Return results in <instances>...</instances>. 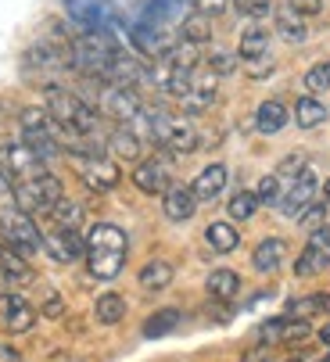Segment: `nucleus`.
<instances>
[{
  "label": "nucleus",
  "instance_id": "nucleus-9",
  "mask_svg": "<svg viewBox=\"0 0 330 362\" xmlns=\"http://www.w3.org/2000/svg\"><path fill=\"white\" fill-rule=\"evenodd\" d=\"M65 11L72 22L83 25V33L93 29H112L119 22V8L115 0H65Z\"/></svg>",
  "mask_w": 330,
  "mask_h": 362
},
{
  "label": "nucleus",
  "instance_id": "nucleus-10",
  "mask_svg": "<svg viewBox=\"0 0 330 362\" xmlns=\"http://www.w3.org/2000/svg\"><path fill=\"white\" fill-rule=\"evenodd\" d=\"M323 269H330V230L326 226L312 230V237L305 240L298 262H295V276H316Z\"/></svg>",
  "mask_w": 330,
  "mask_h": 362
},
{
  "label": "nucleus",
  "instance_id": "nucleus-1",
  "mask_svg": "<svg viewBox=\"0 0 330 362\" xmlns=\"http://www.w3.org/2000/svg\"><path fill=\"white\" fill-rule=\"evenodd\" d=\"M126 255H130V244L119 226L97 223L86 233V269L93 280H115L126 266Z\"/></svg>",
  "mask_w": 330,
  "mask_h": 362
},
{
  "label": "nucleus",
  "instance_id": "nucleus-19",
  "mask_svg": "<svg viewBox=\"0 0 330 362\" xmlns=\"http://www.w3.org/2000/svg\"><path fill=\"white\" fill-rule=\"evenodd\" d=\"M284 258H288V244H284L280 237H266V240H258V247L251 251V266L269 276V273H277V269L284 266Z\"/></svg>",
  "mask_w": 330,
  "mask_h": 362
},
{
  "label": "nucleus",
  "instance_id": "nucleus-35",
  "mask_svg": "<svg viewBox=\"0 0 330 362\" xmlns=\"http://www.w3.org/2000/svg\"><path fill=\"white\" fill-rule=\"evenodd\" d=\"M305 169H309V154H305V151H295V154H288V158L277 165V180L288 187V183H295Z\"/></svg>",
  "mask_w": 330,
  "mask_h": 362
},
{
  "label": "nucleus",
  "instance_id": "nucleus-13",
  "mask_svg": "<svg viewBox=\"0 0 330 362\" xmlns=\"http://www.w3.org/2000/svg\"><path fill=\"white\" fill-rule=\"evenodd\" d=\"M0 323H4L11 334H25L36 323V308L22 298V294H0Z\"/></svg>",
  "mask_w": 330,
  "mask_h": 362
},
{
  "label": "nucleus",
  "instance_id": "nucleus-2",
  "mask_svg": "<svg viewBox=\"0 0 330 362\" xmlns=\"http://www.w3.org/2000/svg\"><path fill=\"white\" fill-rule=\"evenodd\" d=\"M47 112H50L54 122L72 126V129L90 133V136H101V112H97V105H90L86 97H79L72 90L50 86L47 90Z\"/></svg>",
  "mask_w": 330,
  "mask_h": 362
},
{
  "label": "nucleus",
  "instance_id": "nucleus-47",
  "mask_svg": "<svg viewBox=\"0 0 330 362\" xmlns=\"http://www.w3.org/2000/svg\"><path fill=\"white\" fill-rule=\"evenodd\" d=\"M62 308H65V305H62L58 294H47V305H43V313H47V316H62Z\"/></svg>",
  "mask_w": 330,
  "mask_h": 362
},
{
  "label": "nucleus",
  "instance_id": "nucleus-48",
  "mask_svg": "<svg viewBox=\"0 0 330 362\" xmlns=\"http://www.w3.org/2000/svg\"><path fill=\"white\" fill-rule=\"evenodd\" d=\"M0 362H22V351L11 344H0Z\"/></svg>",
  "mask_w": 330,
  "mask_h": 362
},
{
  "label": "nucleus",
  "instance_id": "nucleus-26",
  "mask_svg": "<svg viewBox=\"0 0 330 362\" xmlns=\"http://www.w3.org/2000/svg\"><path fill=\"white\" fill-rule=\"evenodd\" d=\"M93 313H97V323L115 327V323H123V320H126V298H123V294H115V291H108V294H101V298H97Z\"/></svg>",
  "mask_w": 330,
  "mask_h": 362
},
{
  "label": "nucleus",
  "instance_id": "nucleus-5",
  "mask_svg": "<svg viewBox=\"0 0 330 362\" xmlns=\"http://www.w3.org/2000/svg\"><path fill=\"white\" fill-rule=\"evenodd\" d=\"M69 162H72L76 176L83 180V187H90V190H97V194L115 190L119 180H123L119 162L108 158V154H69Z\"/></svg>",
  "mask_w": 330,
  "mask_h": 362
},
{
  "label": "nucleus",
  "instance_id": "nucleus-25",
  "mask_svg": "<svg viewBox=\"0 0 330 362\" xmlns=\"http://www.w3.org/2000/svg\"><path fill=\"white\" fill-rule=\"evenodd\" d=\"M205 291H208V298H215V301H230V298L241 291V276H237L234 269H212L208 280H205Z\"/></svg>",
  "mask_w": 330,
  "mask_h": 362
},
{
  "label": "nucleus",
  "instance_id": "nucleus-24",
  "mask_svg": "<svg viewBox=\"0 0 330 362\" xmlns=\"http://www.w3.org/2000/svg\"><path fill=\"white\" fill-rule=\"evenodd\" d=\"M255 126L262 133H280L288 126V105H284V100H277V97L262 100L258 112H255Z\"/></svg>",
  "mask_w": 330,
  "mask_h": 362
},
{
  "label": "nucleus",
  "instance_id": "nucleus-33",
  "mask_svg": "<svg viewBox=\"0 0 330 362\" xmlns=\"http://www.w3.org/2000/svg\"><path fill=\"white\" fill-rule=\"evenodd\" d=\"M205 240H208V247L219 251V255H227V251H234V247L241 244V237H237V230H234L230 223H212V226L205 230Z\"/></svg>",
  "mask_w": 330,
  "mask_h": 362
},
{
  "label": "nucleus",
  "instance_id": "nucleus-37",
  "mask_svg": "<svg viewBox=\"0 0 330 362\" xmlns=\"http://www.w3.org/2000/svg\"><path fill=\"white\" fill-rule=\"evenodd\" d=\"M255 197H258V204H280V197H284V183L277 180V173H269V176L258 180Z\"/></svg>",
  "mask_w": 330,
  "mask_h": 362
},
{
  "label": "nucleus",
  "instance_id": "nucleus-42",
  "mask_svg": "<svg viewBox=\"0 0 330 362\" xmlns=\"http://www.w3.org/2000/svg\"><path fill=\"white\" fill-rule=\"evenodd\" d=\"M194 4H198V11L201 15H223V11H230V4H234V0H194Z\"/></svg>",
  "mask_w": 330,
  "mask_h": 362
},
{
  "label": "nucleus",
  "instance_id": "nucleus-44",
  "mask_svg": "<svg viewBox=\"0 0 330 362\" xmlns=\"http://www.w3.org/2000/svg\"><path fill=\"white\" fill-rule=\"evenodd\" d=\"M241 362H273V344H255L241 355Z\"/></svg>",
  "mask_w": 330,
  "mask_h": 362
},
{
  "label": "nucleus",
  "instance_id": "nucleus-51",
  "mask_svg": "<svg viewBox=\"0 0 330 362\" xmlns=\"http://www.w3.org/2000/svg\"><path fill=\"white\" fill-rule=\"evenodd\" d=\"M323 194H326V201H330V180H326V183H323Z\"/></svg>",
  "mask_w": 330,
  "mask_h": 362
},
{
  "label": "nucleus",
  "instance_id": "nucleus-43",
  "mask_svg": "<svg viewBox=\"0 0 330 362\" xmlns=\"http://www.w3.org/2000/svg\"><path fill=\"white\" fill-rule=\"evenodd\" d=\"M11 190H15V183L8 180V173H4V169H0V212H4V209H15Z\"/></svg>",
  "mask_w": 330,
  "mask_h": 362
},
{
  "label": "nucleus",
  "instance_id": "nucleus-39",
  "mask_svg": "<svg viewBox=\"0 0 330 362\" xmlns=\"http://www.w3.org/2000/svg\"><path fill=\"white\" fill-rule=\"evenodd\" d=\"M305 86H309L312 93H326V90H330V65H326V62H316V65L305 72Z\"/></svg>",
  "mask_w": 330,
  "mask_h": 362
},
{
  "label": "nucleus",
  "instance_id": "nucleus-12",
  "mask_svg": "<svg viewBox=\"0 0 330 362\" xmlns=\"http://www.w3.org/2000/svg\"><path fill=\"white\" fill-rule=\"evenodd\" d=\"M312 197H316V176H312V169H305L295 183H288V187H284L280 212H284L288 219H302V212L312 204Z\"/></svg>",
  "mask_w": 330,
  "mask_h": 362
},
{
  "label": "nucleus",
  "instance_id": "nucleus-49",
  "mask_svg": "<svg viewBox=\"0 0 330 362\" xmlns=\"http://www.w3.org/2000/svg\"><path fill=\"white\" fill-rule=\"evenodd\" d=\"M319 341H323V344H326V348H330V323H326V327H323V330H319Z\"/></svg>",
  "mask_w": 330,
  "mask_h": 362
},
{
  "label": "nucleus",
  "instance_id": "nucleus-3",
  "mask_svg": "<svg viewBox=\"0 0 330 362\" xmlns=\"http://www.w3.org/2000/svg\"><path fill=\"white\" fill-rule=\"evenodd\" d=\"M22 140L40 154L43 162H50V158H58V154H65L62 136H58V122L50 119L47 108H25V112H22Z\"/></svg>",
  "mask_w": 330,
  "mask_h": 362
},
{
  "label": "nucleus",
  "instance_id": "nucleus-17",
  "mask_svg": "<svg viewBox=\"0 0 330 362\" xmlns=\"http://www.w3.org/2000/svg\"><path fill=\"white\" fill-rule=\"evenodd\" d=\"M130 40H133V47H137V50H144L147 58H161L165 50L173 47V40L165 36V29H161V25H154V22H147V18L130 25Z\"/></svg>",
  "mask_w": 330,
  "mask_h": 362
},
{
  "label": "nucleus",
  "instance_id": "nucleus-23",
  "mask_svg": "<svg viewBox=\"0 0 330 362\" xmlns=\"http://www.w3.org/2000/svg\"><path fill=\"white\" fill-rule=\"evenodd\" d=\"M319 313H330V291L295 298V301H288V308H284L288 320H309V316H319Z\"/></svg>",
  "mask_w": 330,
  "mask_h": 362
},
{
  "label": "nucleus",
  "instance_id": "nucleus-4",
  "mask_svg": "<svg viewBox=\"0 0 330 362\" xmlns=\"http://www.w3.org/2000/svg\"><path fill=\"white\" fill-rule=\"evenodd\" d=\"M11 197H15V209H18V212H29V216H43V212H50L54 204H58V201L65 197V190H62L58 176L43 173V176H36V180L15 183Z\"/></svg>",
  "mask_w": 330,
  "mask_h": 362
},
{
  "label": "nucleus",
  "instance_id": "nucleus-16",
  "mask_svg": "<svg viewBox=\"0 0 330 362\" xmlns=\"http://www.w3.org/2000/svg\"><path fill=\"white\" fill-rule=\"evenodd\" d=\"M133 183L144 190V194H165L173 187V173H169V162L165 158H147L133 169Z\"/></svg>",
  "mask_w": 330,
  "mask_h": 362
},
{
  "label": "nucleus",
  "instance_id": "nucleus-27",
  "mask_svg": "<svg viewBox=\"0 0 330 362\" xmlns=\"http://www.w3.org/2000/svg\"><path fill=\"white\" fill-rule=\"evenodd\" d=\"M295 122L298 129H316L326 122V105L319 97H298V105H295Z\"/></svg>",
  "mask_w": 330,
  "mask_h": 362
},
{
  "label": "nucleus",
  "instance_id": "nucleus-18",
  "mask_svg": "<svg viewBox=\"0 0 330 362\" xmlns=\"http://www.w3.org/2000/svg\"><path fill=\"white\" fill-rule=\"evenodd\" d=\"M161 212H165V219H173V223H187V219L198 212L194 190L183 187V183H173L169 190L161 194Z\"/></svg>",
  "mask_w": 330,
  "mask_h": 362
},
{
  "label": "nucleus",
  "instance_id": "nucleus-11",
  "mask_svg": "<svg viewBox=\"0 0 330 362\" xmlns=\"http://www.w3.org/2000/svg\"><path fill=\"white\" fill-rule=\"evenodd\" d=\"M215 90H219V76L212 69H194L180 100H183L187 112H208L215 105Z\"/></svg>",
  "mask_w": 330,
  "mask_h": 362
},
{
  "label": "nucleus",
  "instance_id": "nucleus-50",
  "mask_svg": "<svg viewBox=\"0 0 330 362\" xmlns=\"http://www.w3.org/2000/svg\"><path fill=\"white\" fill-rule=\"evenodd\" d=\"M288 362H316V358H312V355H291Z\"/></svg>",
  "mask_w": 330,
  "mask_h": 362
},
{
  "label": "nucleus",
  "instance_id": "nucleus-15",
  "mask_svg": "<svg viewBox=\"0 0 330 362\" xmlns=\"http://www.w3.org/2000/svg\"><path fill=\"white\" fill-rule=\"evenodd\" d=\"M43 251L54 258V262H76V258L86 255V240L79 237V230H54L50 237H43Z\"/></svg>",
  "mask_w": 330,
  "mask_h": 362
},
{
  "label": "nucleus",
  "instance_id": "nucleus-14",
  "mask_svg": "<svg viewBox=\"0 0 330 362\" xmlns=\"http://www.w3.org/2000/svg\"><path fill=\"white\" fill-rule=\"evenodd\" d=\"M312 330H309V320H266L258 327V341L262 344H295V341H305Z\"/></svg>",
  "mask_w": 330,
  "mask_h": 362
},
{
  "label": "nucleus",
  "instance_id": "nucleus-29",
  "mask_svg": "<svg viewBox=\"0 0 330 362\" xmlns=\"http://www.w3.org/2000/svg\"><path fill=\"white\" fill-rule=\"evenodd\" d=\"M183 323V316H180V308H158L154 316H147L144 320V337H165V334H173L176 327Z\"/></svg>",
  "mask_w": 330,
  "mask_h": 362
},
{
  "label": "nucleus",
  "instance_id": "nucleus-36",
  "mask_svg": "<svg viewBox=\"0 0 330 362\" xmlns=\"http://www.w3.org/2000/svg\"><path fill=\"white\" fill-rule=\"evenodd\" d=\"M227 212H230V219H241V223H248V219L258 212V197H255V190H241V194H234Z\"/></svg>",
  "mask_w": 330,
  "mask_h": 362
},
{
  "label": "nucleus",
  "instance_id": "nucleus-31",
  "mask_svg": "<svg viewBox=\"0 0 330 362\" xmlns=\"http://www.w3.org/2000/svg\"><path fill=\"white\" fill-rule=\"evenodd\" d=\"M237 54H241L244 62H258V58H266V54H269V33H266V29H258V25L244 29Z\"/></svg>",
  "mask_w": 330,
  "mask_h": 362
},
{
  "label": "nucleus",
  "instance_id": "nucleus-46",
  "mask_svg": "<svg viewBox=\"0 0 330 362\" xmlns=\"http://www.w3.org/2000/svg\"><path fill=\"white\" fill-rule=\"evenodd\" d=\"M273 72V58H258V62H251V76L255 79H262V76H269Z\"/></svg>",
  "mask_w": 330,
  "mask_h": 362
},
{
  "label": "nucleus",
  "instance_id": "nucleus-7",
  "mask_svg": "<svg viewBox=\"0 0 330 362\" xmlns=\"http://www.w3.org/2000/svg\"><path fill=\"white\" fill-rule=\"evenodd\" d=\"M0 169L8 173V180L15 183H25V180H36L43 176V158L25 144V140H0Z\"/></svg>",
  "mask_w": 330,
  "mask_h": 362
},
{
  "label": "nucleus",
  "instance_id": "nucleus-6",
  "mask_svg": "<svg viewBox=\"0 0 330 362\" xmlns=\"http://www.w3.org/2000/svg\"><path fill=\"white\" fill-rule=\"evenodd\" d=\"M0 237H4L8 247L22 251L25 258L43 247V233H40L36 219L29 212H18V209H4V212H0Z\"/></svg>",
  "mask_w": 330,
  "mask_h": 362
},
{
  "label": "nucleus",
  "instance_id": "nucleus-52",
  "mask_svg": "<svg viewBox=\"0 0 330 362\" xmlns=\"http://www.w3.org/2000/svg\"><path fill=\"white\" fill-rule=\"evenodd\" d=\"M323 362H330V351H326V358H323Z\"/></svg>",
  "mask_w": 330,
  "mask_h": 362
},
{
  "label": "nucleus",
  "instance_id": "nucleus-8",
  "mask_svg": "<svg viewBox=\"0 0 330 362\" xmlns=\"http://www.w3.org/2000/svg\"><path fill=\"white\" fill-rule=\"evenodd\" d=\"M144 108V100L137 97L133 86H119V83H101V97H97V112L115 119L123 126H130Z\"/></svg>",
  "mask_w": 330,
  "mask_h": 362
},
{
  "label": "nucleus",
  "instance_id": "nucleus-45",
  "mask_svg": "<svg viewBox=\"0 0 330 362\" xmlns=\"http://www.w3.org/2000/svg\"><path fill=\"white\" fill-rule=\"evenodd\" d=\"M323 216H326V204H309V209L302 212V219H298V223H305V226H316Z\"/></svg>",
  "mask_w": 330,
  "mask_h": 362
},
{
  "label": "nucleus",
  "instance_id": "nucleus-40",
  "mask_svg": "<svg viewBox=\"0 0 330 362\" xmlns=\"http://www.w3.org/2000/svg\"><path fill=\"white\" fill-rule=\"evenodd\" d=\"M241 15H248V18H269V15H277V8H273V0H241Z\"/></svg>",
  "mask_w": 330,
  "mask_h": 362
},
{
  "label": "nucleus",
  "instance_id": "nucleus-41",
  "mask_svg": "<svg viewBox=\"0 0 330 362\" xmlns=\"http://www.w3.org/2000/svg\"><path fill=\"white\" fill-rule=\"evenodd\" d=\"M288 8L302 18H316L323 11V0H288Z\"/></svg>",
  "mask_w": 330,
  "mask_h": 362
},
{
  "label": "nucleus",
  "instance_id": "nucleus-38",
  "mask_svg": "<svg viewBox=\"0 0 330 362\" xmlns=\"http://www.w3.org/2000/svg\"><path fill=\"white\" fill-rule=\"evenodd\" d=\"M205 69H212L215 76H230L234 69H237V54H230V50H212L208 54V62H205Z\"/></svg>",
  "mask_w": 330,
  "mask_h": 362
},
{
  "label": "nucleus",
  "instance_id": "nucleus-32",
  "mask_svg": "<svg viewBox=\"0 0 330 362\" xmlns=\"http://www.w3.org/2000/svg\"><path fill=\"white\" fill-rule=\"evenodd\" d=\"M277 36L288 40V43H305L309 40V29H305L302 15H295L291 8H284V11H277Z\"/></svg>",
  "mask_w": 330,
  "mask_h": 362
},
{
  "label": "nucleus",
  "instance_id": "nucleus-21",
  "mask_svg": "<svg viewBox=\"0 0 330 362\" xmlns=\"http://www.w3.org/2000/svg\"><path fill=\"white\" fill-rule=\"evenodd\" d=\"M223 187H227V165H208V169H201L198 173V180L190 183V190H194V197L198 201H212V197H219L223 194Z\"/></svg>",
  "mask_w": 330,
  "mask_h": 362
},
{
  "label": "nucleus",
  "instance_id": "nucleus-20",
  "mask_svg": "<svg viewBox=\"0 0 330 362\" xmlns=\"http://www.w3.org/2000/svg\"><path fill=\"white\" fill-rule=\"evenodd\" d=\"M0 276H4L8 284H29L33 280V269H29V258L15 247H8L4 240H0Z\"/></svg>",
  "mask_w": 330,
  "mask_h": 362
},
{
  "label": "nucleus",
  "instance_id": "nucleus-34",
  "mask_svg": "<svg viewBox=\"0 0 330 362\" xmlns=\"http://www.w3.org/2000/svg\"><path fill=\"white\" fill-rule=\"evenodd\" d=\"M50 216H54V226L58 230H79V223H83V209L76 201H65V197L50 209Z\"/></svg>",
  "mask_w": 330,
  "mask_h": 362
},
{
  "label": "nucleus",
  "instance_id": "nucleus-30",
  "mask_svg": "<svg viewBox=\"0 0 330 362\" xmlns=\"http://www.w3.org/2000/svg\"><path fill=\"white\" fill-rule=\"evenodd\" d=\"M180 40H183V43H194V47L208 43V40H212V22H208V15L190 11V15L180 22Z\"/></svg>",
  "mask_w": 330,
  "mask_h": 362
},
{
  "label": "nucleus",
  "instance_id": "nucleus-28",
  "mask_svg": "<svg viewBox=\"0 0 330 362\" xmlns=\"http://www.w3.org/2000/svg\"><path fill=\"white\" fill-rule=\"evenodd\" d=\"M173 276H176L173 262H165V258H154V262H147V266L140 269V287H144V291H161V287H169V284H173Z\"/></svg>",
  "mask_w": 330,
  "mask_h": 362
},
{
  "label": "nucleus",
  "instance_id": "nucleus-22",
  "mask_svg": "<svg viewBox=\"0 0 330 362\" xmlns=\"http://www.w3.org/2000/svg\"><path fill=\"white\" fill-rule=\"evenodd\" d=\"M104 151L119 154V158H126V162H137L140 158V136L130 126H119V129H112L104 136Z\"/></svg>",
  "mask_w": 330,
  "mask_h": 362
}]
</instances>
